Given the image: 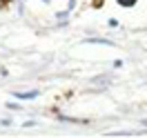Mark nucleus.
<instances>
[{
	"label": "nucleus",
	"mask_w": 147,
	"mask_h": 138,
	"mask_svg": "<svg viewBox=\"0 0 147 138\" xmlns=\"http://www.w3.org/2000/svg\"><path fill=\"white\" fill-rule=\"evenodd\" d=\"M11 2H13V0H0V11H7Z\"/></svg>",
	"instance_id": "7ed1b4c3"
},
{
	"label": "nucleus",
	"mask_w": 147,
	"mask_h": 138,
	"mask_svg": "<svg viewBox=\"0 0 147 138\" xmlns=\"http://www.w3.org/2000/svg\"><path fill=\"white\" fill-rule=\"evenodd\" d=\"M116 2H118L120 7H134V5H136L138 0H116Z\"/></svg>",
	"instance_id": "f03ea898"
},
{
	"label": "nucleus",
	"mask_w": 147,
	"mask_h": 138,
	"mask_svg": "<svg viewBox=\"0 0 147 138\" xmlns=\"http://www.w3.org/2000/svg\"><path fill=\"white\" fill-rule=\"evenodd\" d=\"M38 96V89L34 92H27V94H16V98H22V100H29V98H36Z\"/></svg>",
	"instance_id": "f257e3e1"
},
{
	"label": "nucleus",
	"mask_w": 147,
	"mask_h": 138,
	"mask_svg": "<svg viewBox=\"0 0 147 138\" xmlns=\"http://www.w3.org/2000/svg\"><path fill=\"white\" fill-rule=\"evenodd\" d=\"M102 2H105V0H92V9H100Z\"/></svg>",
	"instance_id": "20e7f679"
}]
</instances>
